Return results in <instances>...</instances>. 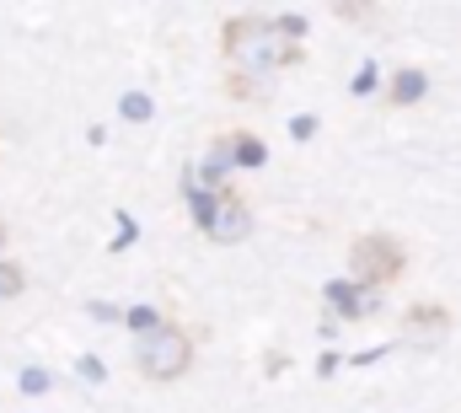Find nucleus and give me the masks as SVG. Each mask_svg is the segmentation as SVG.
Wrapping results in <instances>:
<instances>
[{
	"instance_id": "nucleus-1",
	"label": "nucleus",
	"mask_w": 461,
	"mask_h": 413,
	"mask_svg": "<svg viewBox=\"0 0 461 413\" xmlns=\"http://www.w3.org/2000/svg\"><path fill=\"white\" fill-rule=\"evenodd\" d=\"M221 54H226V65L236 76H247V81H268L279 65H290L295 60V49L274 32V22L268 16H258V11H247V16H230L226 32H221Z\"/></svg>"
},
{
	"instance_id": "nucleus-2",
	"label": "nucleus",
	"mask_w": 461,
	"mask_h": 413,
	"mask_svg": "<svg viewBox=\"0 0 461 413\" xmlns=\"http://www.w3.org/2000/svg\"><path fill=\"white\" fill-rule=\"evenodd\" d=\"M134 365H140L145 381H177V376H188L194 371V338H188V327H177V322L150 327L134 344Z\"/></svg>"
},
{
	"instance_id": "nucleus-3",
	"label": "nucleus",
	"mask_w": 461,
	"mask_h": 413,
	"mask_svg": "<svg viewBox=\"0 0 461 413\" xmlns=\"http://www.w3.org/2000/svg\"><path fill=\"white\" fill-rule=\"evenodd\" d=\"M402 269H408V252H402V242L386 236V231H370V236H359V242L348 247V285H359V290H381V285H392Z\"/></svg>"
},
{
	"instance_id": "nucleus-4",
	"label": "nucleus",
	"mask_w": 461,
	"mask_h": 413,
	"mask_svg": "<svg viewBox=\"0 0 461 413\" xmlns=\"http://www.w3.org/2000/svg\"><path fill=\"white\" fill-rule=\"evenodd\" d=\"M204 231H210V242H221V247L247 242V236H252V209H247V199L221 194V205H215V215L204 220Z\"/></svg>"
},
{
	"instance_id": "nucleus-5",
	"label": "nucleus",
	"mask_w": 461,
	"mask_h": 413,
	"mask_svg": "<svg viewBox=\"0 0 461 413\" xmlns=\"http://www.w3.org/2000/svg\"><path fill=\"white\" fill-rule=\"evenodd\" d=\"M322 296H328V307L339 311V317H370V311H375V296L359 290V285H348V280H333Z\"/></svg>"
},
{
	"instance_id": "nucleus-6",
	"label": "nucleus",
	"mask_w": 461,
	"mask_h": 413,
	"mask_svg": "<svg viewBox=\"0 0 461 413\" xmlns=\"http://www.w3.org/2000/svg\"><path fill=\"white\" fill-rule=\"evenodd\" d=\"M424 92H429V76H424V70H397V81H392V103L397 107L419 103Z\"/></svg>"
},
{
	"instance_id": "nucleus-7",
	"label": "nucleus",
	"mask_w": 461,
	"mask_h": 413,
	"mask_svg": "<svg viewBox=\"0 0 461 413\" xmlns=\"http://www.w3.org/2000/svg\"><path fill=\"white\" fill-rule=\"evenodd\" d=\"M230 151V167H263V145L252 140V134H236V140H226Z\"/></svg>"
},
{
	"instance_id": "nucleus-8",
	"label": "nucleus",
	"mask_w": 461,
	"mask_h": 413,
	"mask_svg": "<svg viewBox=\"0 0 461 413\" xmlns=\"http://www.w3.org/2000/svg\"><path fill=\"white\" fill-rule=\"evenodd\" d=\"M22 290H27V274H22V263L0 258V301H16Z\"/></svg>"
},
{
	"instance_id": "nucleus-9",
	"label": "nucleus",
	"mask_w": 461,
	"mask_h": 413,
	"mask_svg": "<svg viewBox=\"0 0 461 413\" xmlns=\"http://www.w3.org/2000/svg\"><path fill=\"white\" fill-rule=\"evenodd\" d=\"M123 322H129V327H134L140 338H145L150 327H161V317H156V311H150V307H134V311H123Z\"/></svg>"
},
{
	"instance_id": "nucleus-10",
	"label": "nucleus",
	"mask_w": 461,
	"mask_h": 413,
	"mask_svg": "<svg viewBox=\"0 0 461 413\" xmlns=\"http://www.w3.org/2000/svg\"><path fill=\"white\" fill-rule=\"evenodd\" d=\"M150 113H156L150 97H140V92H129V97H123V118H150Z\"/></svg>"
},
{
	"instance_id": "nucleus-11",
	"label": "nucleus",
	"mask_w": 461,
	"mask_h": 413,
	"mask_svg": "<svg viewBox=\"0 0 461 413\" xmlns=\"http://www.w3.org/2000/svg\"><path fill=\"white\" fill-rule=\"evenodd\" d=\"M22 392H49V371H22Z\"/></svg>"
},
{
	"instance_id": "nucleus-12",
	"label": "nucleus",
	"mask_w": 461,
	"mask_h": 413,
	"mask_svg": "<svg viewBox=\"0 0 461 413\" xmlns=\"http://www.w3.org/2000/svg\"><path fill=\"white\" fill-rule=\"evenodd\" d=\"M312 129H317V118H312V113H301V118H290V134H295V140H312Z\"/></svg>"
},
{
	"instance_id": "nucleus-13",
	"label": "nucleus",
	"mask_w": 461,
	"mask_h": 413,
	"mask_svg": "<svg viewBox=\"0 0 461 413\" xmlns=\"http://www.w3.org/2000/svg\"><path fill=\"white\" fill-rule=\"evenodd\" d=\"M370 87H375V65H365V70H359V76H354V97H365V92H370Z\"/></svg>"
},
{
	"instance_id": "nucleus-14",
	"label": "nucleus",
	"mask_w": 461,
	"mask_h": 413,
	"mask_svg": "<svg viewBox=\"0 0 461 413\" xmlns=\"http://www.w3.org/2000/svg\"><path fill=\"white\" fill-rule=\"evenodd\" d=\"M5 242H11V236H5V225H0V258H5Z\"/></svg>"
}]
</instances>
